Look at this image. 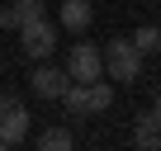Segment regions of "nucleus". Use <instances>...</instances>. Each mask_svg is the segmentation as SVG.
Wrapping results in <instances>:
<instances>
[{"mask_svg":"<svg viewBox=\"0 0 161 151\" xmlns=\"http://www.w3.org/2000/svg\"><path fill=\"white\" fill-rule=\"evenodd\" d=\"M62 104H66V113H71V118L104 113V109L114 104V85H109V81H71V85H66V95H62Z\"/></svg>","mask_w":161,"mask_h":151,"instance_id":"nucleus-1","label":"nucleus"},{"mask_svg":"<svg viewBox=\"0 0 161 151\" xmlns=\"http://www.w3.org/2000/svg\"><path fill=\"white\" fill-rule=\"evenodd\" d=\"M100 61H104V76L119 85H137V76H142V52L133 47V38H109L100 47Z\"/></svg>","mask_w":161,"mask_h":151,"instance_id":"nucleus-2","label":"nucleus"},{"mask_svg":"<svg viewBox=\"0 0 161 151\" xmlns=\"http://www.w3.org/2000/svg\"><path fill=\"white\" fill-rule=\"evenodd\" d=\"M14 33H19V47H24V57H29V61H47V57L57 52V24H52L47 14H38V19L19 24Z\"/></svg>","mask_w":161,"mask_h":151,"instance_id":"nucleus-3","label":"nucleus"},{"mask_svg":"<svg viewBox=\"0 0 161 151\" xmlns=\"http://www.w3.org/2000/svg\"><path fill=\"white\" fill-rule=\"evenodd\" d=\"M29 137V109L19 95H0V142L5 146H19Z\"/></svg>","mask_w":161,"mask_h":151,"instance_id":"nucleus-4","label":"nucleus"},{"mask_svg":"<svg viewBox=\"0 0 161 151\" xmlns=\"http://www.w3.org/2000/svg\"><path fill=\"white\" fill-rule=\"evenodd\" d=\"M66 76H71V81H100V76H104L100 47H95V43H76V47L66 52Z\"/></svg>","mask_w":161,"mask_h":151,"instance_id":"nucleus-5","label":"nucleus"},{"mask_svg":"<svg viewBox=\"0 0 161 151\" xmlns=\"http://www.w3.org/2000/svg\"><path fill=\"white\" fill-rule=\"evenodd\" d=\"M66 85H71V76H66V71H57V66H38V71L29 76V90H33L38 99H62V95H66Z\"/></svg>","mask_w":161,"mask_h":151,"instance_id":"nucleus-6","label":"nucleus"},{"mask_svg":"<svg viewBox=\"0 0 161 151\" xmlns=\"http://www.w3.org/2000/svg\"><path fill=\"white\" fill-rule=\"evenodd\" d=\"M38 14H47V10H43V0H10V5L0 10V29H19V24L38 19Z\"/></svg>","mask_w":161,"mask_h":151,"instance_id":"nucleus-7","label":"nucleus"},{"mask_svg":"<svg viewBox=\"0 0 161 151\" xmlns=\"http://www.w3.org/2000/svg\"><path fill=\"white\" fill-rule=\"evenodd\" d=\"M90 0H62V29L66 33H86L90 29Z\"/></svg>","mask_w":161,"mask_h":151,"instance_id":"nucleus-8","label":"nucleus"},{"mask_svg":"<svg viewBox=\"0 0 161 151\" xmlns=\"http://www.w3.org/2000/svg\"><path fill=\"white\" fill-rule=\"evenodd\" d=\"M133 146H142V151H156V146H161V123L152 118V109H147V113H137V128H133Z\"/></svg>","mask_w":161,"mask_h":151,"instance_id":"nucleus-9","label":"nucleus"},{"mask_svg":"<svg viewBox=\"0 0 161 151\" xmlns=\"http://www.w3.org/2000/svg\"><path fill=\"white\" fill-rule=\"evenodd\" d=\"M71 142H76V137H71L66 128H47V132H38V146H43V151H66Z\"/></svg>","mask_w":161,"mask_h":151,"instance_id":"nucleus-10","label":"nucleus"},{"mask_svg":"<svg viewBox=\"0 0 161 151\" xmlns=\"http://www.w3.org/2000/svg\"><path fill=\"white\" fill-rule=\"evenodd\" d=\"M133 47H137L142 57H147V52H156V47H161V24H147V29H137Z\"/></svg>","mask_w":161,"mask_h":151,"instance_id":"nucleus-11","label":"nucleus"},{"mask_svg":"<svg viewBox=\"0 0 161 151\" xmlns=\"http://www.w3.org/2000/svg\"><path fill=\"white\" fill-rule=\"evenodd\" d=\"M152 118H156V123H161V95H156V104H152Z\"/></svg>","mask_w":161,"mask_h":151,"instance_id":"nucleus-12","label":"nucleus"},{"mask_svg":"<svg viewBox=\"0 0 161 151\" xmlns=\"http://www.w3.org/2000/svg\"><path fill=\"white\" fill-rule=\"evenodd\" d=\"M0 151H10V146H5V142H0Z\"/></svg>","mask_w":161,"mask_h":151,"instance_id":"nucleus-13","label":"nucleus"},{"mask_svg":"<svg viewBox=\"0 0 161 151\" xmlns=\"http://www.w3.org/2000/svg\"><path fill=\"white\" fill-rule=\"evenodd\" d=\"M156 24H161V19H156Z\"/></svg>","mask_w":161,"mask_h":151,"instance_id":"nucleus-14","label":"nucleus"}]
</instances>
